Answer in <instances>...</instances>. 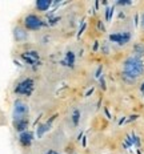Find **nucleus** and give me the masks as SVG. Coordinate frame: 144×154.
Masks as SVG:
<instances>
[{
	"mask_svg": "<svg viewBox=\"0 0 144 154\" xmlns=\"http://www.w3.org/2000/svg\"><path fill=\"white\" fill-rule=\"evenodd\" d=\"M144 73V63L139 56H130L123 64V77L127 81L132 82L142 77Z\"/></svg>",
	"mask_w": 144,
	"mask_h": 154,
	"instance_id": "nucleus-1",
	"label": "nucleus"
},
{
	"mask_svg": "<svg viewBox=\"0 0 144 154\" xmlns=\"http://www.w3.org/2000/svg\"><path fill=\"white\" fill-rule=\"evenodd\" d=\"M28 114H30V106H28L27 102L23 100H16L14 104V109H12L14 121L25 120V118H28Z\"/></svg>",
	"mask_w": 144,
	"mask_h": 154,
	"instance_id": "nucleus-2",
	"label": "nucleus"
},
{
	"mask_svg": "<svg viewBox=\"0 0 144 154\" xmlns=\"http://www.w3.org/2000/svg\"><path fill=\"white\" fill-rule=\"evenodd\" d=\"M23 23H24L25 29H30V31H37L43 27V20H41V17L35 14H28L24 17Z\"/></svg>",
	"mask_w": 144,
	"mask_h": 154,
	"instance_id": "nucleus-3",
	"label": "nucleus"
},
{
	"mask_svg": "<svg viewBox=\"0 0 144 154\" xmlns=\"http://www.w3.org/2000/svg\"><path fill=\"white\" fill-rule=\"evenodd\" d=\"M32 91H34V81L31 79H25L23 81H20L15 88V92L21 96H30Z\"/></svg>",
	"mask_w": 144,
	"mask_h": 154,
	"instance_id": "nucleus-4",
	"label": "nucleus"
},
{
	"mask_svg": "<svg viewBox=\"0 0 144 154\" xmlns=\"http://www.w3.org/2000/svg\"><path fill=\"white\" fill-rule=\"evenodd\" d=\"M131 38V33L130 32H121V33H114L110 36V40L114 43H117L119 45H124L130 41Z\"/></svg>",
	"mask_w": 144,
	"mask_h": 154,
	"instance_id": "nucleus-5",
	"label": "nucleus"
},
{
	"mask_svg": "<svg viewBox=\"0 0 144 154\" xmlns=\"http://www.w3.org/2000/svg\"><path fill=\"white\" fill-rule=\"evenodd\" d=\"M14 38L15 41H18V43H23L28 38V32L27 29H24L23 27H15L14 28Z\"/></svg>",
	"mask_w": 144,
	"mask_h": 154,
	"instance_id": "nucleus-6",
	"label": "nucleus"
},
{
	"mask_svg": "<svg viewBox=\"0 0 144 154\" xmlns=\"http://www.w3.org/2000/svg\"><path fill=\"white\" fill-rule=\"evenodd\" d=\"M32 141H34V133L30 130H25L23 133L19 134V142H20L21 146H30L32 143Z\"/></svg>",
	"mask_w": 144,
	"mask_h": 154,
	"instance_id": "nucleus-7",
	"label": "nucleus"
},
{
	"mask_svg": "<svg viewBox=\"0 0 144 154\" xmlns=\"http://www.w3.org/2000/svg\"><path fill=\"white\" fill-rule=\"evenodd\" d=\"M28 125H30V120L25 118V120H19V121H14V128L19 134L23 133V131L28 130Z\"/></svg>",
	"mask_w": 144,
	"mask_h": 154,
	"instance_id": "nucleus-8",
	"label": "nucleus"
},
{
	"mask_svg": "<svg viewBox=\"0 0 144 154\" xmlns=\"http://www.w3.org/2000/svg\"><path fill=\"white\" fill-rule=\"evenodd\" d=\"M51 5H52V2H51V0H37V2L35 3V7H36V9L40 12L48 11V8H50Z\"/></svg>",
	"mask_w": 144,
	"mask_h": 154,
	"instance_id": "nucleus-9",
	"label": "nucleus"
},
{
	"mask_svg": "<svg viewBox=\"0 0 144 154\" xmlns=\"http://www.w3.org/2000/svg\"><path fill=\"white\" fill-rule=\"evenodd\" d=\"M48 126H50V124H43V125H40V126L37 128L36 134H37V137H39V138H40L41 136H43L44 133H46V131H47L48 129H50V128H48Z\"/></svg>",
	"mask_w": 144,
	"mask_h": 154,
	"instance_id": "nucleus-10",
	"label": "nucleus"
},
{
	"mask_svg": "<svg viewBox=\"0 0 144 154\" xmlns=\"http://www.w3.org/2000/svg\"><path fill=\"white\" fill-rule=\"evenodd\" d=\"M135 53H136V56H139V57H140V54H144V47L142 44H137L135 47Z\"/></svg>",
	"mask_w": 144,
	"mask_h": 154,
	"instance_id": "nucleus-11",
	"label": "nucleus"
},
{
	"mask_svg": "<svg viewBox=\"0 0 144 154\" xmlns=\"http://www.w3.org/2000/svg\"><path fill=\"white\" fill-rule=\"evenodd\" d=\"M117 4L119 5H128V4H131V2H117Z\"/></svg>",
	"mask_w": 144,
	"mask_h": 154,
	"instance_id": "nucleus-12",
	"label": "nucleus"
},
{
	"mask_svg": "<svg viewBox=\"0 0 144 154\" xmlns=\"http://www.w3.org/2000/svg\"><path fill=\"white\" fill-rule=\"evenodd\" d=\"M142 28L144 29V14L142 15Z\"/></svg>",
	"mask_w": 144,
	"mask_h": 154,
	"instance_id": "nucleus-13",
	"label": "nucleus"
},
{
	"mask_svg": "<svg viewBox=\"0 0 144 154\" xmlns=\"http://www.w3.org/2000/svg\"><path fill=\"white\" fill-rule=\"evenodd\" d=\"M47 154H57V153H56V152H52V150H51V152H48Z\"/></svg>",
	"mask_w": 144,
	"mask_h": 154,
	"instance_id": "nucleus-14",
	"label": "nucleus"
}]
</instances>
